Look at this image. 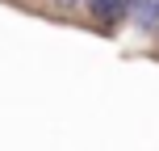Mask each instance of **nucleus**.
Listing matches in <instances>:
<instances>
[{
  "instance_id": "f257e3e1",
  "label": "nucleus",
  "mask_w": 159,
  "mask_h": 151,
  "mask_svg": "<svg viewBox=\"0 0 159 151\" xmlns=\"http://www.w3.org/2000/svg\"><path fill=\"white\" fill-rule=\"evenodd\" d=\"M92 13H96V17H105V21H113V17L130 13V4H126V0H92Z\"/></svg>"
}]
</instances>
